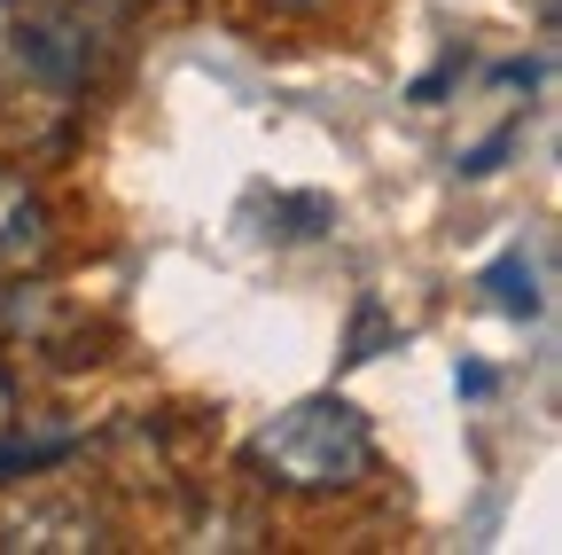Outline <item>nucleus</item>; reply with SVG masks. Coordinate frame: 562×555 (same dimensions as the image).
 <instances>
[{"label":"nucleus","instance_id":"1a4fd4ad","mask_svg":"<svg viewBox=\"0 0 562 555\" xmlns=\"http://www.w3.org/2000/svg\"><path fill=\"white\" fill-rule=\"evenodd\" d=\"M9 414H16V391H9V368H0V431H9Z\"/></svg>","mask_w":562,"mask_h":555},{"label":"nucleus","instance_id":"6e6552de","mask_svg":"<svg viewBox=\"0 0 562 555\" xmlns=\"http://www.w3.org/2000/svg\"><path fill=\"white\" fill-rule=\"evenodd\" d=\"M258 9H273V16H321L328 0H258Z\"/></svg>","mask_w":562,"mask_h":555},{"label":"nucleus","instance_id":"f03ea898","mask_svg":"<svg viewBox=\"0 0 562 555\" xmlns=\"http://www.w3.org/2000/svg\"><path fill=\"white\" fill-rule=\"evenodd\" d=\"M243 469L258 485H273V493H351V485L375 477V431L351 399L321 391V399L281 407L273 423H258L243 446Z\"/></svg>","mask_w":562,"mask_h":555},{"label":"nucleus","instance_id":"423d86ee","mask_svg":"<svg viewBox=\"0 0 562 555\" xmlns=\"http://www.w3.org/2000/svg\"><path fill=\"white\" fill-rule=\"evenodd\" d=\"M375 336H383V298H360V321H351L344 360H375Z\"/></svg>","mask_w":562,"mask_h":555},{"label":"nucleus","instance_id":"7ed1b4c3","mask_svg":"<svg viewBox=\"0 0 562 555\" xmlns=\"http://www.w3.org/2000/svg\"><path fill=\"white\" fill-rule=\"evenodd\" d=\"M0 547L9 555H110V517L87 493H63V501H24L16 517H0Z\"/></svg>","mask_w":562,"mask_h":555},{"label":"nucleus","instance_id":"20e7f679","mask_svg":"<svg viewBox=\"0 0 562 555\" xmlns=\"http://www.w3.org/2000/svg\"><path fill=\"white\" fill-rule=\"evenodd\" d=\"M55 251V212H47V196L0 165V282H16V274H40Z\"/></svg>","mask_w":562,"mask_h":555},{"label":"nucleus","instance_id":"f257e3e1","mask_svg":"<svg viewBox=\"0 0 562 555\" xmlns=\"http://www.w3.org/2000/svg\"><path fill=\"white\" fill-rule=\"evenodd\" d=\"M102 40L110 24L94 0H0V118L79 110Z\"/></svg>","mask_w":562,"mask_h":555},{"label":"nucleus","instance_id":"39448f33","mask_svg":"<svg viewBox=\"0 0 562 555\" xmlns=\"http://www.w3.org/2000/svg\"><path fill=\"white\" fill-rule=\"evenodd\" d=\"M484 290H492V306L501 313H516V321H531L539 313V274H531V258L524 251H501L484 266Z\"/></svg>","mask_w":562,"mask_h":555},{"label":"nucleus","instance_id":"0eeeda50","mask_svg":"<svg viewBox=\"0 0 562 555\" xmlns=\"http://www.w3.org/2000/svg\"><path fill=\"white\" fill-rule=\"evenodd\" d=\"M508 149H516V125H501V133H492V142H484V149H469V157H461V173L476 180V173H492V165H501Z\"/></svg>","mask_w":562,"mask_h":555}]
</instances>
